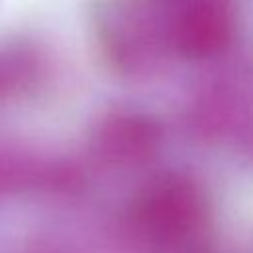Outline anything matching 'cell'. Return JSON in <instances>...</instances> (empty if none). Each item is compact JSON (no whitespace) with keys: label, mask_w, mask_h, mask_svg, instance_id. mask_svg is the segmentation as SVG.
<instances>
[{"label":"cell","mask_w":253,"mask_h":253,"mask_svg":"<svg viewBox=\"0 0 253 253\" xmlns=\"http://www.w3.org/2000/svg\"><path fill=\"white\" fill-rule=\"evenodd\" d=\"M166 36L192 59L219 55L233 40V0H168Z\"/></svg>","instance_id":"1"},{"label":"cell","mask_w":253,"mask_h":253,"mask_svg":"<svg viewBox=\"0 0 253 253\" xmlns=\"http://www.w3.org/2000/svg\"><path fill=\"white\" fill-rule=\"evenodd\" d=\"M99 150L115 162H136L156 144L154 125L138 113H113L97 128Z\"/></svg>","instance_id":"2"},{"label":"cell","mask_w":253,"mask_h":253,"mask_svg":"<svg viewBox=\"0 0 253 253\" xmlns=\"http://www.w3.org/2000/svg\"><path fill=\"white\" fill-rule=\"evenodd\" d=\"M148 219L164 231H184L198 223L202 215V198L198 190L180 178H168L148 194Z\"/></svg>","instance_id":"3"},{"label":"cell","mask_w":253,"mask_h":253,"mask_svg":"<svg viewBox=\"0 0 253 253\" xmlns=\"http://www.w3.org/2000/svg\"><path fill=\"white\" fill-rule=\"evenodd\" d=\"M34 77V59L28 53H0V99Z\"/></svg>","instance_id":"4"}]
</instances>
